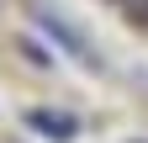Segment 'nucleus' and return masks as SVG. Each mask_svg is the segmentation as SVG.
<instances>
[{"label":"nucleus","mask_w":148,"mask_h":143,"mask_svg":"<svg viewBox=\"0 0 148 143\" xmlns=\"http://www.w3.org/2000/svg\"><path fill=\"white\" fill-rule=\"evenodd\" d=\"M27 127H37L42 138H74V117H64V111H27Z\"/></svg>","instance_id":"obj_1"}]
</instances>
